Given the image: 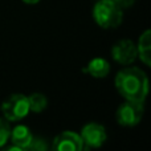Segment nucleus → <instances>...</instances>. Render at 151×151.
Instances as JSON below:
<instances>
[{"label":"nucleus","mask_w":151,"mask_h":151,"mask_svg":"<svg viewBox=\"0 0 151 151\" xmlns=\"http://www.w3.org/2000/svg\"><path fill=\"white\" fill-rule=\"evenodd\" d=\"M115 89L126 101L145 102L149 94V78L142 69L130 66L115 76Z\"/></svg>","instance_id":"obj_1"},{"label":"nucleus","mask_w":151,"mask_h":151,"mask_svg":"<svg viewBox=\"0 0 151 151\" xmlns=\"http://www.w3.org/2000/svg\"><path fill=\"white\" fill-rule=\"evenodd\" d=\"M93 19L102 29H114L122 24L123 9L111 0H98L93 7Z\"/></svg>","instance_id":"obj_2"},{"label":"nucleus","mask_w":151,"mask_h":151,"mask_svg":"<svg viewBox=\"0 0 151 151\" xmlns=\"http://www.w3.org/2000/svg\"><path fill=\"white\" fill-rule=\"evenodd\" d=\"M0 109L4 119H7L8 122H19L24 119L29 113L28 96L20 93L12 94L3 102Z\"/></svg>","instance_id":"obj_3"},{"label":"nucleus","mask_w":151,"mask_h":151,"mask_svg":"<svg viewBox=\"0 0 151 151\" xmlns=\"http://www.w3.org/2000/svg\"><path fill=\"white\" fill-rule=\"evenodd\" d=\"M145 106L143 102L138 101H125L115 113V119L121 126L125 127H134L143 118Z\"/></svg>","instance_id":"obj_4"},{"label":"nucleus","mask_w":151,"mask_h":151,"mask_svg":"<svg viewBox=\"0 0 151 151\" xmlns=\"http://www.w3.org/2000/svg\"><path fill=\"white\" fill-rule=\"evenodd\" d=\"M80 138L83 151H91L104 146L107 139L106 129L98 122H89L81 129Z\"/></svg>","instance_id":"obj_5"},{"label":"nucleus","mask_w":151,"mask_h":151,"mask_svg":"<svg viewBox=\"0 0 151 151\" xmlns=\"http://www.w3.org/2000/svg\"><path fill=\"white\" fill-rule=\"evenodd\" d=\"M111 57L115 63L121 65H130L138 58L137 45L129 39H122L117 41L111 48Z\"/></svg>","instance_id":"obj_6"},{"label":"nucleus","mask_w":151,"mask_h":151,"mask_svg":"<svg viewBox=\"0 0 151 151\" xmlns=\"http://www.w3.org/2000/svg\"><path fill=\"white\" fill-rule=\"evenodd\" d=\"M50 151H83L80 134L72 130L60 133L53 139Z\"/></svg>","instance_id":"obj_7"},{"label":"nucleus","mask_w":151,"mask_h":151,"mask_svg":"<svg viewBox=\"0 0 151 151\" xmlns=\"http://www.w3.org/2000/svg\"><path fill=\"white\" fill-rule=\"evenodd\" d=\"M32 138H33V134L31 133L27 126L24 125H17L13 129H11L9 133V141L13 146H17L20 149L27 150V147L29 146Z\"/></svg>","instance_id":"obj_8"},{"label":"nucleus","mask_w":151,"mask_h":151,"mask_svg":"<svg viewBox=\"0 0 151 151\" xmlns=\"http://www.w3.org/2000/svg\"><path fill=\"white\" fill-rule=\"evenodd\" d=\"M137 45V52L138 57L146 66L151 65V31L146 29L143 33L139 36L138 44Z\"/></svg>","instance_id":"obj_9"},{"label":"nucleus","mask_w":151,"mask_h":151,"mask_svg":"<svg viewBox=\"0 0 151 151\" xmlns=\"http://www.w3.org/2000/svg\"><path fill=\"white\" fill-rule=\"evenodd\" d=\"M86 72L94 78H105L110 72V64L106 58L96 57L88 64Z\"/></svg>","instance_id":"obj_10"},{"label":"nucleus","mask_w":151,"mask_h":151,"mask_svg":"<svg viewBox=\"0 0 151 151\" xmlns=\"http://www.w3.org/2000/svg\"><path fill=\"white\" fill-rule=\"evenodd\" d=\"M28 104H29V111L33 113H41L47 109L48 106V98L41 93H32L28 96Z\"/></svg>","instance_id":"obj_11"},{"label":"nucleus","mask_w":151,"mask_h":151,"mask_svg":"<svg viewBox=\"0 0 151 151\" xmlns=\"http://www.w3.org/2000/svg\"><path fill=\"white\" fill-rule=\"evenodd\" d=\"M27 151H50V146L48 145L47 139L40 138V137H33L27 147Z\"/></svg>","instance_id":"obj_12"},{"label":"nucleus","mask_w":151,"mask_h":151,"mask_svg":"<svg viewBox=\"0 0 151 151\" xmlns=\"http://www.w3.org/2000/svg\"><path fill=\"white\" fill-rule=\"evenodd\" d=\"M9 133H11V126L9 122L4 118H0V149L7 145L9 141Z\"/></svg>","instance_id":"obj_13"},{"label":"nucleus","mask_w":151,"mask_h":151,"mask_svg":"<svg viewBox=\"0 0 151 151\" xmlns=\"http://www.w3.org/2000/svg\"><path fill=\"white\" fill-rule=\"evenodd\" d=\"M111 1H114L121 9L125 11V9H127V8L133 7L134 3H135V0H111Z\"/></svg>","instance_id":"obj_14"},{"label":"nucleus","mask_w":151,"mask_h":151,"mask_svg":"<svg viewBox=\"0 0 151 151\" xmlns=\"http://www.w3.org/2000/svg\"><path fill=\"white\" fill-rule=\"evenodd\" d=\"M0 151H27V150L20 149V147H17V146H13V145H11V146L1 147V150H0Z\"/></svg>","instance_id":"obj_15"},{"label":"nucleus","mask_w":151,"mask_h":151,"mask_svg":"<svg viewBox=\"0 0 151 151\" xmlns=\"http://www.w3.org/2000/svg\"><path fill=\"white\" fill-rule=\"evenodd\" d=\"M23 3H25V4H29V5H35L37 4V3H40L41 0H21Z\"/></svg>","instance_id":"obj_16"}]
</instances>
